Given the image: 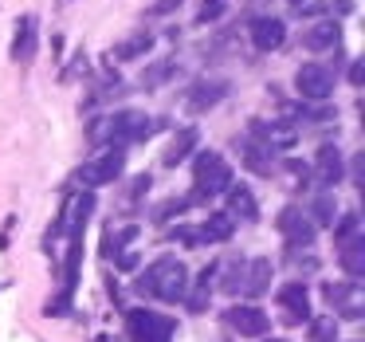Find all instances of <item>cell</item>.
<instances>
[{"instance_id": "obj_1", "label": "cell", "mask_w": 365, "mask_h": 342, "mask_svg": "<svg viewBox=\"0 0 365 342\" xmlns=\"http://www.w3.org/2000/svg\"><path fill=\"white\" fill-rule=\"evenodd\" d=\"M134 291L150 295V299H161V303H181L185 291H189V268H185L177 256H158V260L134 279Z\"/></svg>"}, {"instance_id": "obj_20", "label": "cell", "mask_w": 365, "mask_h": 342, "mask_svg": "<svg viewBox=\"0 0 365 342\" xmlns=\"http://www.w3.org/2000/svg\"><path fill=\"white\" fill-rule=\"evenodd\" d=\"M200 240L205 244H224V240H232V232H236V216L228 213H208V221L200 224Z\"/></svg>"}, {"instance_id": "obj_11", "label": "cell", "mask_w": 365, "mask_h": 342, "mask_svg": "<svg viewBox=\"0 0 365 342\" xmlns=\"http://www.w3.org/2000/svg\"><path fill=\"white\" fill-rule=\"evenodd\" d=\"M224 323H228L236 334H247V338H259V334H267V326H271L267 315H263L259 307H252V303H244V307H240V303L228 307L224 311Z\"/></svg>"}, {"instance_id": "obj_17", "label": "cell", "mask_w": 365, "mask_h": 342, "mask_svg": "<svg viewBox=\"0 0 365 342\" xmlns=\"http://www.w3.org/2000/svg\"><path fill=\"white\" fill-rule=\"evenodd\" d=\"M240 154H244V166L247 169H255V173H263V177L275 173V158H271V150L263 142H255L252 134L240 138Z\"/></svg>"}, {"instance_id": "obj_36", "label": "cell", "mask_w": 365, "mask_h": 342, "mask_svg": "<svg viewBox=\"0 0 365 342\" xmlns=\"http://www.w3.org/2000/svg\"><path fill=\"white\" fill-rule=\"evenodd\" d=\"M95 342H114V338H110V334H98V338H95Z\"/></svg>"}, {"instance_id": "obj_27", "label": "cell", "mask_w": 365, "mask_h": 342, "mask_svg": "<svg viewBox=\"0 0 365 342\" xmlns=\"http://www.w3.org/2000/svg\"><path fill=\"white\" fill-rule=\"evenodd\" d=\"M330 228H334V240H338V244H346V240L361 236V221H357V213L338 216V224H330Z\"/></svg>"}, {"instance_id": "obj_33", "label": "cell", "mask_w": 365, "mask_h": 342, "mask_svg": "<svg viewBox=\"0 0 365 342\" xmlns=\"http://www.w3.org/2000/svg\"><path fill=\"white\" fill-rule=\"evenodd\" d=\"M181 0H150V16H165V12H173Z\"/></svg>"}, {"instance_id": "obj_22", "label": "cell", "mask_w": 365, "mask_h": 342, "mask_svg": "<svg viewBox=\"0 0 365 342\" xmlns=\"http://www.w3.org/2000/svg\"><path fill=\"white\" fill-rule=\"evenodd\" d=\"M150 48H153V32H134V36H126L122 44H114L110 48V59H142V56H150Z\"/></svg>"}, {"instance_id": "obj_18", "label": "cell", "mask_w": 365, "mask_h": 342, "mask_svg": "<svg viewBox=\"0 0 365 342\" xmlns=\"http://www.w3.org/2000/svg\"><path fill=\"white\" fill-rule=\"evenodd\" d=\"M338 260L349 279H361L365 276V236H354L346 244H338Z\"/></svg>"}, {"instance_id": "obj_34", "label": "cell", "mask_w": 365, "mask_h": 342, "mask_svg": "<svg viewBox=\"0 0 365 342\" xmlns=\"http://www.w3.org/2000/svg\"><path fill=\"white\" fill-rule=\"evenodd\" d=\"M114 263H118V271H134L138 268V252H118Z\"/></svg>"}, {"instance_id": "obj_21", "label": "cell", "mask_w": 365, "mask_h": 342, "mask_svg": "<svg viewBox=\"0 0 365 342\" xmlns=\"http://www.w3.org/2000/svg\"><path fill=\"white\" fill-rule=\"evenodd\" d=\"M338 40H341V28L334 24V20H322V24H314V28H307V32H302V48H307V51L334 48Z\"/></svg>"}, {"instance_id": "obj_35", "label": "cell", "mask_w": 365, "mask_h": 342, "mask_svg": "<svg viewBox=\"0 0 365 342\" xmlns=\"http://www.w3.org/2000/svg\"><path fill=\"white\" fill-rule=\"evenodd\" d=\"M349 83H354V87H361V64L349 67Z\"/></svg>"}, {"instance_id": "obj_24", "label": "cell", "mask_w": 365, "mask_h": 342, "mask_svg": "<svg viewBox=\"0 0 365 342\" xmlns=\"http://www.w3.org/2000/svg\"><path fill=\"white\" fill-rule=\"evenodd\" d=\"M177 75V59H158L153 67H145L142 71V91H158L165 79H173Z\"/></svg>"}, {"instance_id": "obj_25", "label": "cell", "mask_w": 365, "mask_h": 342, "mask_svg": "<svg viewBox=\"0 0 365 342\" xmlns=\"http://www.w3.org/2000/svg\"><path fill=\"white\" fill-rule=\"evenodd\" d=\"M197 193L192 197H173V201H165V205H158L153 208V221H173V216H181V213H189L192 205H197Z\"/></svg>"}, {"instance_id": "obj_10", "label": "cell", "mask_w": 365, "mask_h": 342, "mask_svg": "<svg viewBox=\"0 0 365 342\" xmlns=\"http://www.w3.org/2000/svg\"><path fill=\"white\" fill-rule=\"evenodd\" d=\"M310 177H314V185H322V189H334V185H341V177H346V158H341L338 146H322V150H318Z\"/></svg>"}, {"instance_id": "obj_7", "label": "cell", "mask_w": 365, "mask_h": 342, "mask_svg": "<svg viewBox=\"0 0 365 342\" xmlns=\"http://www.w3.org/2000/svg\"><path fill=\"white\" fill-rule=\"evenodd\" d=\"M228 99V79H197L189 91H185V111L189 114H205L212 106H220Z\"/></svg>"}, {"instance_id": "obj_13", "label": "cell", "mask_w": 365, "mask_h": 342, "mask_svg": "<svg viewBox=\"0 0 365 342\" xmlns=\"http://www.w3.org/2000/svg\"><path fill=\"white\" fill-rule=\"evenodd\" d=\"M36 44H40V28H36V16H20L16 20V36H12L9 56L16 64H32L36 59Z\"/></svg>"}, {"instance_id": "obj_15", "label": "cell", "mask_w": 365, "mask_h": 342, "mask_svg": "<svg viewBox=\"0 0 365 342\" xmlns=\"http://www.w3.org/2000/svg\"><path fill=\"white\" fill-rule=\"evenodd\" d=\"M212 279H216V263H208L205 271H200L197 279H189V291H185V307L192 311V315H200V311H208V299H212Z\"/></svg>"}, {"instance_id": "obj_29", "label": "cell", "mask_w": 365, "mask_h": 342, "mask_svg": "<svg viewBox=\"0 0 365 342\" xmlns=\"http://www.w3.org/2000/svg\"><path fill=\"white\" fill-rule=\"evenodd\" d=\"M244 268L247 263H228V271H224V279H220V287L228 295H240L244 291Z\"/></svg>"}, {"instance_id": "obj_12", "label": "cell", "mask_w": 365, "mask_h": 342, "mask_svg": "<svg viewBox=\"0 0 365 342\" xmlns=\"http://www.w3.org/2000/svg\"><path fill=\"white\" fill-rule=\"evenodd\" d=\"M247 36H252L255 51H275V48H283V40H287V24L279 16H255L252 24H247Z\"/></svg>"}, {"instance_id": "obj_37", "label": "cell", "mask_w": 365, "mask_h": 342, "mask_svg": "<svg viewBox=\"0 0 365 342\" xmlns=\"http://www.w3.org/2000/svg\"><path fill=\"white\" fill-rule=\"evenodd\" d=\"M271 342H279V338H271Z\"/></svg>"}, {"instance_id": "obj_9", "label": "cell", "mask_w": 365, "mask_h": 342, "mask_svg": "<svg viewBox=\"0 0 365 342\" xmlns=\"http://www.w3.org/2000/svg\"><path fill=\"white\" fill-rule=\"evenodd\" d=\"M326 303L334 311H341L346 318H361V283L357 279H338V283H326L322 287Z\"/></svg>"}, {"instance_id": "obj_16", "label": "cell", "mask_w": 365, "mask_h": 342, "mask_svg": "<svg viewBox=\"0 0 365 342\" xmlns=\"http://www.w3.org/2000/svg\"><path fill=\"white\" fill-rule=\"evenodd\" d=\"M197 142H200V134H197V126H185V130H177L173 134V142L165 146V154H161V166H181L185 158H189L192 150H197Z\"/></svg>"}, {"instance_id": "obj_14", "label": "cell", "mask_w": 365, "mask_h": 342, "mask_svg": "<svg viewBox=\"0 0 365 342\" xmlns=\"http://www.w3.org/2000/svg\"><path fill=\"white\" fill-rule=\"evenodd\" d=\"M275 299L287 307V318L291 323H307L310 318V295H307V283H283L275 291Z\"/></svg>"}, {"instance_id": "obj_28", "label": "cell", "mask_w": 365, "mask_h": 342, "mask_svg": "<svg viewBox=\"0 0 365 342\" xmlns=\"http://www.w3.org/2000/svg\"><path fill=\"white\" fill-rule=\"evenodd\" d=\"M310 338H314V342H334V338H338V318H334V315L314 318V326H310Z\"/></svg>"}, {"instance_id": "obj_2", "label": "cell", "mask_w": 365, "mask_h": 342, "mask_svg": "<svg viewBox=\"0 0 365 342\" xmlns=\"http://www.w3.org/2000/svg\"><path fill=\"white\" fill-rule=\"evenodd\" d=\"M161 126H165L161 119H145L142 111H118V114H110V119L91 122L87 134H91V142H106V146H114V150H122V146H130V142H145V138Z\"/></svg>"}, {"instance_id": "obj_5", "label": "cell", "mask_w": 365, "mask_h": 342, "mask_svg": "<svg viewBox=\"0 0 365 342\" xmlns=\"http://www.w3.org/2000/svg\"><path fill=\"white\" fill-rule=\"evenodd\" d=\"M334 79H338V75L326 64H302L299 71H294V91L302 95V103H326V99L334 95Z\"/></svg>"}, {"instance_id": "obj_8", "label": "cell", "mask_w": 365, "mask_h": 342, "mask_svg": "<svg viewBox=\"0 0 365 342\" xmlns=\"http://www.w3.org/2000/svg\"><path fill=\"white\" fill-rule=\"evenodd\" d=\"M275 228L283 232V240L291 244V252L314 244V221H307V213H302V208H294V205L283 208V213L275 216Z\"/></svg>"}, {"instance_id": "obj_30", "label": "cell", "mask_w": 365, "mask_h": 342, "mask_svg": "<svg viewBox=\"0 0 365 342\" xmlns=\"http://www.w3.org/2000/svg\"><path fill=\"white\" fill-rule=\"evenodd\" d=\"M67 311H71V291H59V295H51V299L43 303V315L48 318H63Z\"/></svg>"}, {"instance_id": "obj_3", "label": "cell", "mask_w": 365, "mask_h": 342, "mask_svg": "<svg viewBox=\"0 0 365 342\" xmlns=\"http://www.w3.org/2000/svg\"><path fill=\"white\" fill-rule=\"evenodd\" d=\"M192 185H197V197H216V193H228L236 185L232 177V166L224 161V154L216 150H200L197 161H192Z\"/></svg>"}, {"instance_id": "obj_19", "label": "cell", "mask_w": 365, "mask_h": 342, "mask_svg": "<svg viewBox=\"0 0 365 342\" xmlns=\"http://www.w3.org/2000/svg\"><path fill=\"white\" fill-rule=\"evenodd\" d=\"M271 276H275V268H271V260H252L244 268V295H263L271 291Z\"/></svg>"}, {"instance_id": "obj_26", "label": "cell", "mask_w": 365, "mask_h": 342, "mask_svg": "<svg viewBox=\"0 0 365 342\" xmlns=\"http://www.w3.org/2000/svg\"><path fill=\"white\" fill-rule=\"evenodd\" d=\"M130 240H138V224H126L122 232H106L103 236V256H118L122 244H130Z\"/></svg>"}, {"instance_id": "obj_6", "label": "cell", "mask_w": 365, "mask_h": 342, "mask_svg": "<svg viewBox=\"0 0 365 342\" xmlns=\"http://www.w3.org/2000/svg\"><path fill=\"white\" fill-rule=\"evenodd\" d=\"M126 326H130V338L134 342H169L173 338V318L158 315V311H130Z\"/></svg>"}, {"instance_id": "obj_4", "label": "cell", "mask_w": 365, "mask_h": 342, "mask_svg": "<svg viewBox=\"0 0 365 342\" xmlns=\"http://www.w3.org/2000/svg\"><path fill=\"white\" fill-rule=\"evenodd\" d=\"M122 169H126V154L110 146L106 154H95L91 161H83L79 173H75V181L91 193V189H98V185H114L122 177Z\"/></svg>"}, {"instance_id": "obj_23", "label": "cell", "mask_w": 365, "mask_h": 342, "mask_svg": "<svg viewBox=\"0 0 365 342\" xmlns=\"http://www.w3.org/2000/svg\"><path fill=\"white\" fill-rule=\"evenodd\" d=\"M228 216H244V221H259V205H255L247 185H232L228 189Z\"/></svg>"}, {"instance_id": "obj_31", "label": "cell", "mask_w": 365, "mask_h": 342, "mask_svg": "<svg viewBox=\"0 0 365 342\" xmlns=\"http://www.w3.org/2000/svg\"><path fill=\"white\" fill-rule=\"evenodd\" d=\"M310 213H314L318 224H334V197H318Z\"/></svg>"}, {"instance_id": "obj_32", "label": "cell", "mask_w": 365, "mask_h": 342, "mask_svg": "<svg viewBox=\"0 0 365 342\" xmlns=\"http://www.w3.org/2000/svg\"><path fill=\"white\" fill-rule=\"evenodd\" d=\"M224 12V0H205V9H200V24H208V20H216Z\"/></svg>"}]
</instances>
